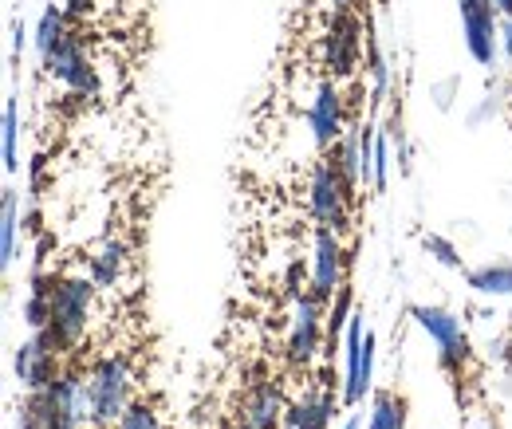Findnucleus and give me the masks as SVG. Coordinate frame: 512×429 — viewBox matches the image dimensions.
Returning a JSON list of instances; mask_svg holds the SVG:
<instances>
[{
  "instance_id": "1",
  "label": "nucleus",
  "mask_w": 512,
  "mask_h": 429,
  "mask_svg": "<svg viewBox=\"0 0 512 429\" xmlns=\"http://www.w3.org/2000/svg\"><path fill=\"white\" fill-rule=\"evenodd\" d=\"M20 429H99L95 426V402L87 374L79 370H60L44 390L24 394L16 410Z\"/></svg>"
},
{
  "instance_id": "9",
  "label": "nucleus",
  "mask_w": 512,
  "mask_h": 429,
  "mask_svg": "<svg viewBox=\"0 0 512 429\" xmlns=\"http://www.w3.org/2000/svg\"><path fill=\"white\" fill-rule=\"evenodd\" d=\"M359 52H363V28L355 20V12H335L327 36H323V67L331 79H347L359 67Z\"/></svg>"
},
{
  "instance_id": "30",
  "label": "nucleus",
  "mask_w": 512,
  "mask_h": 429,
  "mask_svg": "<svg viewBox=\"0 0 512 429\" xmlns=\"http://www.w3.org/2000/svg\"><path fill=\"white\" fill-rule=\"evenodd\" d=\"M493 111H497V99H485V103H481V107L469 115V126H481L485 119H489V115H493Z\"/></svg>"
},
{
  "instance_id": "34",
  "label": "nucleus",
  "mask_w": 512,
  "mask_h": 429,
  "mask_svg": "<svg viewBox=\"0 0 512 429\" xmlns=\"http://www.w3.org/2000/svg\"><path fill=\"white\" fill-rule=\"evenodd\" d=\"M91 8V0H64V12H67V20H79L83 12Z\"/></svg>"
},
{
  "instance_id": "17",
  "label": "nucleus",
  "mask_w": 512,
  "mask_h": 429,
  "mask_svg": "<svg viewBox=\"0 0 512 429\" xmlns=\"http://www.w3.org/2000/svg\"><path fill=\"white\" fill-rule=\"evenodd\" d=\"M465 284H469L477 296L512 300V260H489V264L469 268V272H465Z\"/></svg>"
},
{
  "instance_id": "20",
  "label": "nucleus",
  "mask_w": 512,
  "mask_h": 429,
  "mask_svg": "<svg viewBox=\"0 0 512 429\" xmlns=\"http://www.w3.org/2000/svg\"><path fill=\"white\" fill-rule=\"evenodd\" d=\"M0 154H4V174L16 178L20 170V99H4V123H0Z\"/></svg>"
},
{
  "instance_id": "38",
  "label": "nucleus",
  "mask_w": 512,
  "mask_h": 429,
  "mask_svg": "<svg viewBox=\"0 0 512 429\" xmlns=\"http://www.w3.org/2000/svg\"><path fill=\"white\" fill-rule=\"evenodd\" d=\"M343 429H359V418H355V414H351V418H347V422H343Z\"/></svg>"
},
{
  "instance_id": "2",
  "label": "nucleus",
  "mask_w": 512,
  "mask_h": 429,
  "mask_svg": "<svg viewBox=\"0 0 512 429\" xmlns=\"http://www.w3.org/2000/svg\"><path fill=\"white\" fill-rule=\"evenodd\" d=\"M99 284L91 276H56L52 292H48V335L60 351H75L83 343L87 319H91V304H95Z\"/></svg>"
},
{
  "instance_id": "29",
  "label": "nucleus",
  "mask_w": 512,
  "mask_h": 429,
  "mask_svg": "<svg viewBox=\"0 0 512 429\" xmlns=\"http://www.w3.org/2000/svg\"><path fill=\"white\" fill-rule=\"evenodd\" d=\"M375 335L367 331V339H363V370H359V382H363V394L371 390V382H375Z\"/></svg>"
},
{
  "instance_id": "5",
  "label": "nucleus",
  "mask_w": 512,
  "mask_h": 429,
  "mask_svg": "<svg viewBox=\"0 0 512 429\" xmlns=\"http://www.w3.org/2000/svg\"><path fill=\"white\" fill-rule=\"evenodd\" d=\"M410 319L430 335V343L438 347V363L449 374H461V367L469 363V335H465V323L461 315H453L442 304H414L410 307Z\"/></svg>"
},
{
  "instance_id": "6",
  "label": "nucleus",
  "mask_w": 512,
  "mask_h": 429,
  "mask_svg": "<svg viewBox=\"0 0 512 429\" xmlns=\"http://www.w3.org/2000/svg\"><path fill=\"white\" fill-rule=\"evenodd\" d=\"M465 48L477 67H497L501 60V16L489 0H457Z\"/></svg>"
},
{
  "instance_id": "18",
  "label": "nucleus",
  "mask_w": 512,
  "mask_h": 429,
  "mask_svg": "<svg viewBox=\"0 0 512 429\" xmlns=\"http://www.w3.org/2000/svg\"><path fill=\"white\" fill-rule=\"evenodd\" d=\"M123 268H127V245H123L119 237H107L103 245L91 252V260H87V276H91L99 288H111V284L123 276Z\"/></svg>"
},
{
  "instance_id": "8",
  "label": "nucleus",
  "mask_w": 512,
  "mask_h": 429,
  "mask_svg": "<svg viewBox=\"0 0 512 429\" xmlns=\"http://www.w3.org/2000/svg\"><path fill=\"white\" fill-rule=\"evenodd\" d=\"M60 355H64V351L52 343L48 331H32V335L16 347V355H12V370H16L20 390H24V394L44 390V386L60 374Z\"/></svg>"
},
{
  "instance_id": "26",
  "label": "nucleus",
  "mask_w": 512,
  "mask_h": 429,
  "mask_svg": "<svg viewBox=\"0 0 512 429\" xmlns=\"http://www.w3.org/2000/svg\"><path fill=\"white\" fill-rule=\"evenodd\" d=\"M367 71H371V95H375V103H383L386 91H390V67H386V56H383V48H379V40H371Z\"/></svg>"
},
{
  "instance_id": "22",
  "label": "nucleus",
  "mask_w": 512,
  "mask_h": 429,
  "mask_svg": "<svg viewBox=\"0 0 512 429\" xmlns=\"http://www.w3.org/2000/svg\"><path fill=\"white\" fill-rule=\"evenodd\" d=\"M67 36V12L64 4H44V12H40V20H36V36H32V44H36V52H40V60L60 44Z\"/></svg>"
},
{
  "instance_id": "16",
  "label": "nucleus",
  "mask_w": 512,
  "mask_h": 429,
  "mask_svg": "<svg viewBox=\"0 0 512 429\" xmlns=\"http://www.w3.org/2000/svg\"><path fill=\"white\" fill-rule=\"evenodd\" d=\"M335 166H339V174L347 178V185L355 189L359 182H367V150H363V126H347V134L331 146V154H327Z\"/></svg>"
},
{
  "instance_id": "24",
  "label": "nucleus",
  "mask_w": 512,
  "mask_h": 429,
  "mask_svg": "<svg viewBox=\"0 0 512 429\" xmlns=\"http://www.w3.org/2000/svg\"><path fill=\"white\" fill-rule=\"evenodd\" d=\"M48 292H52V276H32V288H28V300H24V327L28 331H44L48 327Z\"/></svg>"
},
{
  "instance_id": "11",
  "label": "nucleus",
  "mask_w": 512,
  "mask_h": 429,
  "mask_svg": "<svg viewBox=\"0 0 512 429\" xmlns=\"http://www.w3.org/2000/svg\"><path fill=\"white\" fill-rule=\"evenodd\" d=\"M40 63H44V71H48L56 83H64L67 91H75V95H95V67L87 60L83 40H79L75 32H67L64 40H60Z\"/></svg>"
},
{
  "instance_id": "36",
  "label": "nucleus",
  "mask_w": 512,
  "mask_h": 429,
  "mask_svg": "<svg viewBox=\"0 0 512 429\" xmlns=\"http://www.w3.org/2000/svg\"><path fill=\"white\" fill-rule=\"evenodd\" d=\"M363 0H335V12H355Z\"/></svg>"
},
{
  "instance_id": "21",
  "label": "nucleus",
  "mask_w": 512,
  "mask_h": 429,
  "mask_svg": "<svg viewBox=\"0 0 512 429\" xmlns=\"http://www.w3.org/2000/svg\"><path fill=\"white\" fill-rule=\"evenodd\" d=\"M367 429H406V398L394 390H375Z\"/></svg>"
},
{
  "instance_id": "7",
  "label": "nucleus",
  "mask_w": 512,
  "mask_h": 429,
  "mask_svg": "<svg viewBox=\"0 0 512 429\" xmlns=\"http://www.w3.org/2000/svg\"><path fill=\"white\" fill-rule=\"evenodd\" d=\"M327 343V311L316 292L296 296V311H292V331H288V359L292 367H312L320 347Z\"/></svg>"
},
{
  "instance_id": "28",
  "label": "nucleus",
  "mask_w": 512,
  "mask_h": 429,
  "mask_svg": "<svg viewBox=\"0 0 512 429\" xmlns=\"http://www.w3.org/2000/svg\"><path fill=\"white\" fill-rule=\"evenodd\" d=\"M422 248L438 260V264H446V268H461V252H457V245L449 241V237H438V233H426L422 237Z\"/></svg>"
},
{
  "instance_id": "32",
  "label": "nucleus",
  "mask_w": 512,
  "mask_h": 429,
  "mask_svg": "<svg viewBox=\"0 0 512 429\" xmlns=\"http://www.w3.org/2000/svg\"><path fill=\"white\" fill-rule=\"evenodd\" d=\"M24 24L20 20H12V60H20V52H24Z\"/></svg>"
},
{
  "instance_id": "4",
  "label": "nucleus",
  "mask_w": 512,
  "mask_h": 429,
  "mask_svg": "<svg viewBox=\"0 0 512 429\" xmlns=\"http://www.w3.org/2000/svg\"><path fill=\"white\" fill-rule=\"evenodd\" d=\"M308 213H312L316 229H339L343 233L351 225V185L331 158L316 162V170L308 178Z\"/></svg>"
},
{
  "instance_id": "31",
  "label": "nucleus",
  "mask_w": 512,
  "mask_h": 429,
  "mask_svg": "<svg viewBox=\"0 0 512 429\" xmlns=\"http://www.w3.org/2000/svg\"><path fill=\"white\" fill-rule=\"evenodd\" d=\"M501 56H505V60H512V16H505V20H501Z\"/></svg>"
},
{
  "instance_id": "12",
  "label": "nucleus",
  "mask_w": 512,
  "mask_h": 429,
  "mask_svg": "<svg viewBox=\"0 0 512 429\" xmlns=\"http://www.w3.org/2000/svg\"><path fill=\"white\" fill-rule=\"evenodd\" d=\"M284 418H288L284 390L272 378H260L245 390V398L233 414V429H280Z\"/></svg>"
},
{
  "instance_id": "37",
  "label": "nucleus",
  "mask_w": 512,
  "mask_h": 429,
  "mask_svg": "<svg viewBox=\"0 0 512 429\" xmlns=\"http://www.w3.org/2000/svg\"><path fill=\"white\" fill-rule=\"evenodd\" d=\"M489 355H493V359H505V339H497V343H489Z\"/></svg>"
},
{
  "instance_id": "23",
  "label": "nucleus",
  "mask_w": 512,
  "mask_h": 429,
  "mask_svg": "<svg viewBox=\"0 0 512 429\" xmlns=\"http://www.w3.org/2000/svg\"><path fill=\"white\" fill-rule=\"evenodd\" d=\"M351 315H355V300H351V288L343 284L339 292H335V300L327 307V355L343 343V335H347V323H351Z\"/></svg>"
},
{
  "instance_id": "25",
  "label": "nucleus",
  "mask_w": 512,
  "mask_h": 429,
  "mask_svg": "<svg viewBox=\"0 0 512 429\" xmlns=\"http://www.w3.org/2000/svg\"><path fill=\"white\" fill-rule=\"evenodd\" d=\"M386 185H390V134L379 126V134H375V154H371V189H375V193H386Z\"/></svg>"
},
{
  "instance_id": "14",
  "label": "nucleus",
  "mask_w": 512,
  "mask_h": 429,
  "mask_svg": "<svg viewBox=\"0 0 512 429\" xmlns=\"http://www.w3.org/2000/svg\"><path fill=\"white\" fill-rule=\"evenodd\" d=\"M335 422V390L331 386H312L304 390V398H296L288 406V429H327Z\"/></svg>"
},
{
  "instance_id": "15",
  "label": "nucleus",
  "mask_w": 512,
  "mask_h": 429,
  "mask_svg": "<svg viewBox=\"0 0 512 429\" xmlns=\"http://www.w3.org/2000/svg\"><path fill=\"white\" fill-rule=\"evenodd\" d=\"M363 315L355 311L351 323H347V335H343V402L347 406H359L367 394H363V382H359V370H363Z\"/></svg>"
},
{
  "instance_id": "33",
  "label": "nucleus",
  "mask_w": 512,
  "mask_h": 429,
  "mask_svg": "<svg viewBox=\"0 0 512 429\" xmlns=\"http://www.w3.org/2000/svg\"><path fill=\"white\" fill-rule=\"evenodd\" d=\"M449 95H453V79H449V83H438V87H434V103H438L442 111H449V103H453Z\"/></svg>"
},
{
  "instance_id": "27",
  "label": "nucleus",
  "mask_w": 512,
  "mask_h": 429,
  "mask_svg": "<svg viewBox=\"0 0 512 429\" xmlns=\"http://www.w3.org/2000/svg\"><path fill=\"white\" fill-rule=\"evenodd\" d=\"M111 429H166V426H162V418H158V410L150 402H130V410Z\"/></svg>"
},
{
  "instance_id": "35",
  "label": "nucleus",
  "mask_w": 512,
  "mask_h": 429,
  "mask_svg": "<svg viewBox=\"0 0 512 429\" xmlns=\"http://www.w3.org/2000/svg\"><path fill=\"white\" fill-rule=\"evenodd\" d=\"M489 4L497 8V16H501V20H505V16H512V0H489Z\"/></svg>"
},
{
  "instance_id": "10",
  "label": "nucleus",
  "mask_w": 512,
  "mask_h": 429,
  "mask_svg": "<svg viewBox=\"0 0 512 429\" xmlns=\"http://www.w3.org/2000/svg\"><path fill=\"white\" fill-rule=\"evenodd\" d=\"M343 276H347V248L339 229H316V241H312V288L323 304L335 300V292L343 288Z\"/></svg>"
},
{
  "instance_id": "3",
  "label": "nucleus",
  "mask_w": 512,
  "mask_h": 429,
  "mask_svg": "<svg viewBox=\"0 0 512 429\" xmlns=\"http://www.w3.org/2000/svg\"><path fill=\"white\" fill-rule=\"evenodd\" d=\"M87 386L95 402V426L111 429L130 410L134 394V370L127 355H103L87 367Z\"/></svg>"
},
{
  "instance_id": "13",
  "label": "nucleus",
  "mask_w": 512,
  "mask_h": 429,
  "mask_svg": "<svg viewBox=\"0 0 512 429\" xmlns=\"http://www.w3.org/2000/svg\"><path fill=\"white\" fill-rule=\"evenodd\" d=\"M308 130L316 138L320 150H331L343 134H347V115H343V87L339 79H320L316 95H312V107H308Z\"/></svg>"
},
{
  "instance_id": "19",
  "label": "nucleus",
  "mask_w": 512,
  "mask_h": 429,
  "mask_svg": "<svg viewBox=\"0 0 512 429\" xmlns=\"http://www.w3.org/2000/svg\"><path fill=\"white\" fill-rule=\"evenodd\" d=\"M16 233H20V193L12 185L0 189V264L4 272L16 264Z\"/></svg>"
}]
</instances>
